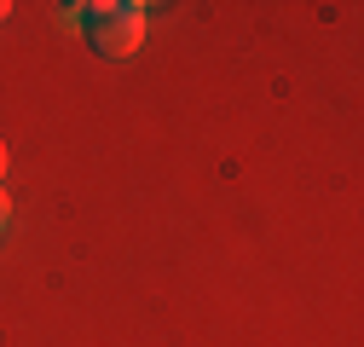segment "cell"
I'll list each match as a JSON object with an SVG mask.
<instances>
[{
    "instance_id": "6da1fadb",
    "label": "cell",
    "mask_w": 364,
    "mask_h": 347,
    "mask_svg": "<svg viewBox=\"0 0 364 347\" xmlns=\"http://www.w3.org/2000/svg\"><path fill=\"white\" fill-rule=\"evenodd\" d=\"M70 18L87 23V41L99 47V58H127L145 41V6H127V0H116V6H70Z\"/></svg>"
},
{
    "instance_id": "7a4b0ae2",
    "label": "cell",
    "mask_w": 364,
    "mask_h": 347,
    "mask_svg": "<svg viewBox=\"0 0 364 347\" xmlns=\"http://www.w3.org/2000/svg\"><path fill=\"white\" fill-rule=\"evenodd\" d=\"M0 174H6V145H0Z\"/></svg>"
},
{
    "instance_id": "3957f363",
    "label": "cell",
    "mask_w": 364,
    "mask_h": 347,
    "mask_svg": "<svg viewBox=\"0 0 364 347\" xmlns=\"http://www.w3.org/2000/svg\"><path fill=\"white\" fill-rule=\"evenodd\" d=\"M6 12H12V6H6V0H0V18H6Z\"/></svg>"
},
{
    "instance_id": "277c9868",
    "label": "cell",
    "mask_w": 364,
    "mask_h": 347,
    "mask_svg": "<svg viewBox=\"0 0 364 347\" xmlns=\"http://www.w3.org/2000/svg\"><path fill=\"white\" fill-rule=\"evenodd\" d=\"M0 226H6V208H0Z\"/></svg>"
}]
</instances>
